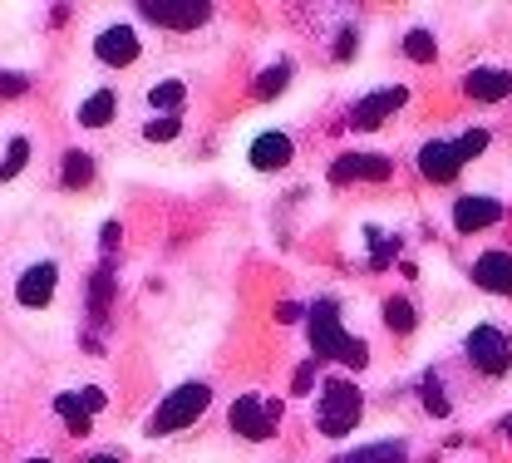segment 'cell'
<instances>
[{"label": "cell", "mask_w": 512, "mask_h": 463, "mask_svg": "<svg viewBox=\"0 0 512 463\" xmlns=\"http://www.w3.org/2000/svg\"><path fill=\"white\" fill-rule=\"evenodd\" d=\"M286 79H291V65H276V69H266V74L256 79V99H276V94L286 89Z\"/></svg>", "instance_id": "484cf974"}, {"label": "cell", "mask_w": 512, "mask_h": 463, "mask_svg": "<svg viewBox=\"0 0 512 463\" xmlns=\"http://www.w3.org/2000/svg\"><path fill=\"white\" fill-rule=\"evenodd\" d=\"M453 148H458V158H463V163H468V158H478V153L488 148V129H468Z\"/></svg>", "instance_id": "83f0119b"}, {"label": "cell", "mask_w": 512, "mask_h": 463, "mask_svg": "<svg viewBox=\"0 0 512 463\" xmlns=\"http://www.w3.org/2000/svg\"><path fill=\"white\" fill-rule=\"evenodd\" d=\"M463 89H468L473 99H483V104H498V99L512 89V74L508 69H468Z\"/></svg>", "instance_id": "9a60e30c"}, {"label": "cell", "mask_w": 512, "mask_h": 463, "mask_svg": "<svg viewBox=\"0 0 512 463\" xmlns=\"http://www.w3.org/2000/svg\"><path fill=\"white\" fill-rule=\"evenodd\" d=\"M330 463H409V444L404 439H380V444H365L355 454H340Z\"/></svg>", "instance_id": "2e32d148"}, {"label": "cell", "mask_w": 512, "mask_h": 463, "mask_svg": "<svg viewBox=\"0 0 512 463\" xmlns=\"http://www.w3.org/2000/svg\"><path fill=\"white\" fill-rule=\"evenodd\" d=\"M232 429L242 439H271L281 429V404L276 399H261V395H242L232 404Z\"/></svg>", "instance_id": "8992f818"}, {"label": "cell", "mask_w": 512, "mask_h": 463, "mask_svg": "<svg viewBox=\"0 0 512 463\" xmlns=\"http://www.w3.org/2000/svg\"><path fill=\"white\" fill-rule=\"evenodd\" d=\"M138 15L163 25V30H197V25L212 20V5L207 0H143Z\"/></svg>", "instance_id": "277c9868"}, {"label": "cell", "mask_w": 512, "mask_h": 463, "mask_svg": "<svg viewBox=\"0 0 512 463\" xmlns=\"http://www.w3.org/2000/svg\"><path fill=\"white\" fill-rule=\"evenodd\" d=\"M109 296H114V262L104 257V266H99V271H94V281H89V316H94V331H104Z\"/></svg>", "instance_id": "e0dca14e"}, {"label": "cell", "mask_w": 512, "mask_h": 463, "mask_svg": "<svg viewBox=\"0 0 512 463\" xmlns=\"http://www.w3.org/2000/svg\"><path fill=\"white\" fill-rule=\"evenodd\" d=\"M306 331H311L316 360H345V365H355V370L370 360V345L355 340V335H345V326H340V306H335V301H316V306H311Z\"/></svg>", "instance_id": "6da1fadb"}, {"label": "cell", "mask_w": 512, "mask_h": 463, "mask_svg": "<svg viewBox=\"0 0 512 463\" xmlns=\"http://www.w3.org/2000/svg\"><path fill=\"white\" fill-rule=\"evenodd\" d=\"M468 360L483 370V375H508L512 370V340L498 326H473V335H468Z\"/></svg>", "instance_id": "5b68a950"}, {"label": "cell", "mask_w": 512, "mask_h": 463, "mask_svg": "<svg viewBox=\"0 0 512 463\" xmlns=\"http://www.w3.org/2000/svg\"><path fill=\"white\" fill-rule=\"evenodd\" d=\"M404 50H409V60H419V65H429V60L439 55V45H434L429 30H409V35H404Z\"/></svg>", "instance_id": "d4e9b609"}, {"label": "cell", "mask_w": 512, "mask_h": 463, "mask_svg": "<svg viewBox=\"0 0 512 463\" xmlns=\"http://www.w3.org/2000/svg\"><path fill=\"white\" fill-rule=\"evenodd\" d=\"M178 129H183V119H178V114H158V119H148V124H143V138H148V143H173Z\"/></svg>", "instance_id": "cb8c5ba5"}, {"label": "cell", "mask_w": 512, "mask_h": 463, "mask_svg": "<svg viewBox=\"0 0 512 463\" xmlns=\"http://www.w3.org/2000/svg\"><path fill=\"white\" fill-rule=\"evenodd\" d=\"M183 94H188V89H183V79H163V84H153V89H148V104H153V109H178V104H183Z\"/></svg>", "instance_id": "603a6c76"}, {"label": "cell", "mask_w": 512, "mask_h": 463, "mask_svg": "<svg viewBox=\"0 0 512 463\" xmlns=\"http://www.w3.org/2000/svg\"><path fill=\"white\" fill-rule=\"evenodd\" d=\"M79 399H84V409H89V414H99V409H104V390H94V385H89V390H79Z\"/></svg>", "instance_id": "4dcf8cb0"}, {"label": "cell", "mask_w": 512, "mask_h": 463, "mask_svg": "<svg viewBox=\"0 0 512 463\" xmlns=\"http://www.w3.org/2000/svg\"><path fill=\"white\" fill-rule=\"evenodd\" d=\"M419 173H424L429 183H453V178L463 173V158H458V148H453V143L434 138V143H424V148H419Z\"/></svg>", "instance_id": "ba28073f"}, {"label": "cell", "mask_w": 512, "mask_h": 463, "mask_svg": "<svg viewBox=\"0 0 512 463\" xmlns=\"http://www.w3.org/2000/svg\"><path fill=\"white\" fill-rule=\"evenodd\" d=\"M473 281L493 296H512V252H483L473 266Z\"/></svg>", "instance_id": "7c38bea8"}, {"label": "cell", "mask_w": 512, "mask_h": 463, "mask_svg": "<svg viewBox=\"0 0 512 463\" xmlns=\"http://www.w3.org/2000/svg\"><path fill=\"white\" fill-rule=\"evenodd\" d=\"M212 404V390L207 385H178L173 395L158 404V414L148 419V434H173V429H188V424H197L202 419V409Z\"/></svg>", "instance_id": "3957f363"}, {"label": "cell", "mask_w": 512, "mask_h": 463, "mask_svg": "<svg viewBox=\"0 0 512 463\" xmlns=\"http://www.w3.org/2000/svg\"><path fill=\"white\" fill-rule=\"evenodd\" d=\"M311 380H316V360L296 370V380H291V390H296V395H306V390H311Z\"/></svg>", "instance_id": "f546056e"}, {"label": "cell", "mask_w": 512, "mask_h": 463, "mask_svg": "<svg viewBox=\"0 0 512 463\" xmlns=\"http://www.w3.org/2000/svg\"><path fill=\"white\" fill-rule=\"evenodd\" d=\"M503 434H508V439H512V414H508V419H503Z\"/></svg>", "instance_id": "836d02e7"}, {"label": "cell", "mask_w": 512, "mask_h": 463, "mask_svg": "<svg viewBox=\"0 0 512 463\" xmlns=\"http://www.w3.org/2000/svg\"><path fill=\"white\" fill-rule=\"evenodd\" d=\"M424 409H429V414H439V419H444L448 409H453V404H448V395H444V385H439L434 375L424 380Z\"/></svg>", "instance_id": "4316f807"}, {"label": "cell", "mask_w": 512, "mask_h": 463, "mask_svg": "<svg viewBox=\"0 0 512 463\" xmlns=\"http://www.w3.org/2000/svg\"><path fill=\"white\" fill-rule=\"evenodd\" d=\"M25 463H50V459H25Z\"/></svg>", "instance_id": "e575fe53"}, {"label": "cell", "mask_w": 512, "mask_h": 463, "mask_svg": "<svg viewBox=\"0 0 512 463\" xmlns=\"http://www.w3.org/2000/svg\"><path fill=\"white\" fill-rule=\"evenodd\" d=\"M247 158H252V168H261V173H276V168H286V163H291V138H286V133H276V129L261 133Z\"/></svg>", "instance_id": "5bb4252c"}, {"label": "cell", "mask_w": 512, "mask_h": 463, "mask_svg": "<svg viewBox=\"0 0 512 463\" xmlns=\"http://www.w3.org/2000/svg\"><path fill=\"white\" fill-rule=\"evenodd\" d=\"M89 463H119V459H114V454H94Z\"/></svg>", "instance_id": "d6a6232c"}, {"label": "cell", "mask_w": 512, "mask_h": 463, "mask_svg": "<svg viewBox=\"0 0 512 463\" xmlns=\"http://www.w3.org/2000/svg\"><path fill=\"white\" fill-rule=\"evenodd\" d=\"M138 50H143V45H138V35H133L128 25H109V30H99V40H94V55H99L104 65H119V69L133 65Z\"/></svg>", "instance_id": "30bf717a"}, {"label": "cell", "mask_w": 512, "mask_h": 463, "mask_svg": "<svg viewBox=\"0 0 512 463\" xmlns=\"http://www.w3.org/2000/svg\"><path fill=\"white\" fill-rule=\"evenodd\" d=\"M365 414V399L355 390V380H325L320 385V404H316V424L325 439H345Z\"/></svg>", "instance_id": "7a4b0ae2"}, {"label": "cell", "mask_w": 512, "mask_h": 463, "mask_svg": "<svg viewBox=\"0 0 512 463\" xmlns=\"http://www.w3.org/2000/svg\"><path fill=\"white\" fill-rule=\"evenodd\" d=\"M355 55V30H340V50H335V60H350Z\"/></svg>", "instance_id": "1f68e13d"}, {"label": "cell", "mask_w": 512, "mask_h": 463, "mask_svg": "<svg viewBox=\"0 0 512 463\" xmlns=\"http://www.w3.org/2000/svg\"><path fill=\"white\" fill-rule=\"evenodd\" d=\"M330 178H335V183H350V178L384 183V178H389V158H375V153H345V158H335Z\"/></svg>", "instance_id": "8fae6325"}, {"label": "cell", "mask_w": 512, "mask_h": 463, "mask_svg": "<svg viewBox=\"0 0 512 463\" xmlns=\"http://www.w3.org/2000/svg\"><path fill=\"white\" fill-rule=\"evenodd\" d=\"M384 321H389V331L394 335H409L419 316H414V306H409L404 296H389V301H384Z\"/></svg>", "instance_id": "44dd1931"}, {"label": "cell", "mask_w": 512, "mask_h": 463, "mask_svg": "<svg viewBox=\"0 0 512 463\" xmlns=\"http://www.w3.org/2000/svg\"><path fill=\"white\" fill-rule=\"evenodd\" d=\"M503 217V202L498 198H463L453 207V227L458 232H483V227H493Z\"/></svg>", "instance_id": "4fadbf2b"}, {"label": "cell", "mask_w": 512, "mask_h": 463, "mask_svg": "<svg viewBox=\"0 0 512 463\" xmlns=\"http://www.w3.org/2000/svg\"><path fill=\"white\" fill-rule=\"evenodd\" d=\"M55 286H60V266L55 262H35L20 281H15V301H20V306H30V311H40V306H50V301H55Z\"/></svg>", "instance_id": "52a82bcc"}, {"label": "cell", "mask_w": 512, "mask_h": 463, "mask_svg": "<svg viewBox=\"0 0 512 463\" xmlns=\"http://www.w3.org/2000/svg\"><path fill=\"white\" fill-rule=\"evenodd\" d=\"M55 409H60L64 424H69V434H79V439L89 434V419H94V414L84 409V399H79V395H60V399H55Z\"/></svg>", "instance_id": "d6986e66"}, {"label": "cell", "mask_w": 512, "mask_h": 463, "mask_svg": "<svg viewBox=\"0 0 512 463\" xmlns=\"http://www.w3.org/2000/svg\"><path fill=\"white\" fill-rule=\"evenodd\" d=\"M25 89H30V79H25V74H10V69L0 74V99H20Z\"/></svg>", "instance_id": "f1b7e54d"}, {"label": "cell", "mask_w": 512, "mask_h": 463, "mask_svg": "<svg viewBox=\"0 0 512 463\" xmlns=\"http://www.w3.org/2000/svg\"><path fill=\"white\" fill-rule=\"evenodd\" d=\"M25 163H30V138H10V148H5V158H0V183L20 178Z\"/></svg>", "instance_id": "7402d4cb"}, {"label": "cell", "mask_w": 512, "mask_h": 463, "mask_svg": "<svg viewBox=\"0 0 512 463\" xmlns=\"http://www.w3.org/2000/svg\"><path fill=\"white\" fill-rule=\"evenodd\" d=\"M64 188H89L94 183V158L89 153H64Z\"/></svg>", "instance_id": "ffe728a7"}, {"label": "cell", "mask_w": 512, "mask_h": 463, "mask_svg": "<svg viewBox=\"0 0 512 463\" xmlns=\"http://www.w3.org/2000/svg\"><path fill=\"white\" fill-rule=\"evenodd\" d=\"M114 109H119L114 89H94V94L79 104V124H84V129H104V124L114 119Z\"/></svg>", "instance_id": "ac0fdd59"}, {"label": "cell", "mask_w": 512, "mask_h": 463, "mask_svg": "<svg viewBox=\"0 0 512 463\" xmlns=\"http://www.w3.org/2000/svg\"><path fill=\"white\" fill-rule=\"evenodd\" d=\"M399 104H404V89H399V84H389V89H375L370 99H360V104H355L350 124H355L360 133L380 129V124L389 119V114H394V109H399Z\"/></svg>", "instance_id": "9c48e42d"}]
</instances>
